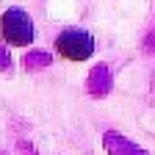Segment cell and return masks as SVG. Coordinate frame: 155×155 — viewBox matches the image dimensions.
<instances>
[{
  "mask_svg": "<svg viewBox=\"0 0 155 155\" xmlns=\"http://www.w3.org/2000/svg\"><path fill=\"white\" fill-rule=\"evenodd\" d=\"M3 36L14 47H25L33 42V22L22 8H8L3 14Z\"/></svg>",
  "mask_w": 155,
  "mask_h": 155,
  "instance_id": "6da1fadb",
  "label": "cell"
},
{
  "mask_svg": "<svg viewBox=\"0 0 155 155\" xmlns=\"http://www.w3.org/2000/svg\"><path fill=\"white\" fill-rule=\"evenodd\" d=\"M55 50L69 61H86L94 53V39L86 31H64L55 39Z\"/></svg>",
  "mask_w": 155,
  "mask_h": 155,
  "instance_id": "7a4b0ae2",
  "label": "cell"
}]
</instances>
